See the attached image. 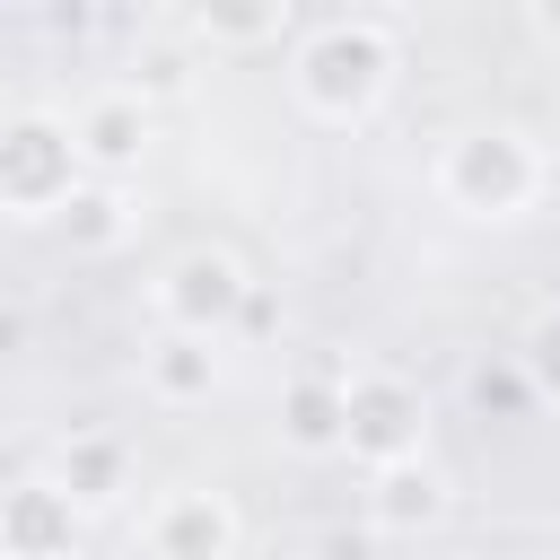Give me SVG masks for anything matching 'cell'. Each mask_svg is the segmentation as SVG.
<instances>
[{
    "mask_svg": "<svg viewBox=\"0 0 560 560\" xmlns=\"http://www.w3.org/2000/svg\"><path fill=\"white\" fill-rule=\"evenodd\" d=\"M446 516V472L420 455V464H394V472H368V525L376 534H420Z\"/></svg>",
    "mask_w": 560,
    "mask_h": 560,
    "instance_id": "obj_12",
    "label": "cell"
},
{
    "mask_svg": "<svg viewBox=\"0 0 560 560\" xmlns=\"http://www.w3.org/2000/svg\"><path fill=\"white\" fill-rule=\"evenodd\" d=\"M184 79H192V52H184V44H140V52H131V79H122V88L158 105V96H175Z\"/></svg>",
    "mask_w": 560,
    "mask_h": 560,
    "instance_id": "obj_16",
    "label": "cell"
},
{
    "mask_svg": "<svg viewBox=\"0 0 560 560\" xmlns=\"http://www.w3.org/2000/svg\"><path fill=\"white\" fill-rule=\"evenodd\" d=\"M280 446L289 455H306V464H324V455H341L350 446V411H341V376H324V368H298L289 385H280Z\"/></svg>",
    "mask_w": 560,
    "mask_h": 560,
    "instance_id": "obj_9",
    "label": "cell"
},
{
    "mask_svg": "<svg viewBox=\"0 0 560 560\" xmlns=\"http://www.w3.org/2000/svg\"><path fill=\"white\" fill-rule=\"evenodd\" d=\"M88 166H79V140L61 114H9L0 122V210L9 219H61L79 201Z\"/></svg>",
    "mask_w": 560,
    "mask_h": 560,
    "instance_id": "obj_3",
    "label": "cell"
},
{
    "mask_svg": "<svg viewBox=\"0 0 560 560\" xmlns=\"http://www.w3.org/2000/svg\"><path fill=\"white\" fill-rule=\"evenodd\" d=\"M219 341H201V332H158L149 350H140V385H149V402H166V411H192V402H210L219 394Z\"/></svg>",
    "mask_w": 560,
    "mask_h": 560,
    "instance_id": "obj_10",
    "label": "cell"
},
{
    "mask_svg": "<svg viewBox=\"0 0 560 560\" xmlns=\"http://www.w3.org/2000/svg\"><path fill=\"white\" fill-rule=\"evenodd\" d=\"M149 306H158V324H166V332L228 341V332H236V315L254 306V280H245V262H236L228 245H184V254L149 280Z\"/></svg>",
    "mask_w": 560,
    "mask_h": 560,
    "instance_id": "obj_4",
    "label": "cell"
},
{
    "mask_svg": "<svg viewBox=\"0 0 560 560\" xmlns=\"http://www.w3.org/2000/svg\"><path fill=\"white\" fill-rule=\"evenodd\" d=\"M402 70V44L385 18H315L289 44V96L315 122H368Z\"/></svg>",
    "mask_w": 560,
    "mask_h": 560,
    "instance_id": "obj_1",
    "label": "cell"
},
{
    "mask_svg": "<svg viewBox=\"0 0 560 560\" xmlns=\"http://www.w3.org/2000/svg\"><path fill=\"white\" fill-rule=\"evenodd\" d=\"M472 402L481 411H516V402H534V385H525V368H472Z\"/></svg>",
    "mask_w": 560,
    "mask_h": 560,
    "instance_id": "obj_18",
    "label": "cell"
},
{
    "mask_svg": "<svg viewBox=\"0 0 560 560\" xmlns=\"http://www.w3.org/2000/svg\"><path fill=\"white\" fill-rule=\"evenodd\" d=\"M236 499L228 490H201V481H184V490H166L149 516H140V551L149 560H228L236 551Z\"/></svg>",
    "mask_w": 560,
    "mask_h": 560,
    "instance_id": "obj_6",
    "label": "cell"
},
{
    "mask_svg": "<svg viewBox=\"0 0 560 560\" xmlns=\"http://www.w3.org/2000/svg\"><path fill=\"white\" fill-rule=\"evenodd\" d=\"M298 18L271 0V9H192L184 18V35H201V44H280Z\"/></svg>",
    "mask_w": 560,
    "mask_h": 560,
    "instance_id": "obj_13",
    "label": "cell"
},
{
    "mask_svg": "<svg viewBox=\"0 0 560 560\" xmlns=\"http://www.w3.org/2000/svg\"><path fill=\"white\" fill-rule=\"evenodd\" d=\"M61 228H70V245H79V254H105V245H122L131 210H122V192H114V184H79V201L61 210Z\"/></svg>",
    "mask_w": 560,
    "mask_h": 560,
    "instance_id": "obj_14",
    "label": "cell"
},
{
    "mask_svg": "<svg viewBox=\"0 0 560 560\" xmlns=\"http://www.w3.org/2000/svg\"><path fill=\"white\" fill-rule=\"evenodd\" d=\"M341 411H350V446L368 472H394V464H420L429 455V394L394 368H359L341 376Z\"/></svg>",
    "mask_w": 560,
    "mask_h": 560,
    "instance_id": "obj_5",
    "label": "cell"
},
{
    "mask_svg": "<svg viewBox=\"0 0 560 560\" xmlns=\"http://www.w3.org/2000/svg\"><path fill=\"white\" fill-rule=\"evenodd\" d=\"M70 140H79L88 184H122V175L149 158V96H131V88H96V96L70 114Z\"/></svg>",
    "mask_w": 560,
    "mask_h": 560,
    "instance_id": "obj_8",
    "label": "cell"
},
{
    "mask_svg": "<svg viewBox=\"0 0 560 560\" xmlns=\"http://www.w3.org/2000/svg\"><path fill=\"white\" fill-rule=\"evenodd\" d=\"M542 551H551V560H560V516H551V542H542Z\"/></svg>",
    "mask_w": 560,
    "mask_h": 560,
    "instance_id": "obj_20",
    "label": "cell"
},
{
    "mask_svg": "<svg viewBox=\"0 0 560 560\" xmlns=\"http://www.w3.org/2000/svg\"><path fill=\"white\" fill-rule=\"evenodd\" d=\"M525 35H534V44H551V52H560V9H551V0H542V9H525Z\"/></svg>",
    "mask_w": 560,
    "mask_h": 560,
    "instance_id": "obj_19",
    "label": "cell"
},
{
    "mask_svg": "<svg viewBox=\"0 0 560 560\" xmlns=\"http://www.w3.org/2000/svg\"><path fill=\"white\" fill-rule=\"evenodd\" d=\"M79 499L52 472L0 490V560H79Z\"/></svg>",
    "mask_w": 560,
    "mask_h": 560,
    "instance_id": "obj_7",
    "label": "cell"
},
{
    "mask_svg": "<svg viewBox=\"0 0 560 560\" xmlns=\"http://www.w3.org/2000/svg\"><path fill=\"white\" fill-rule=\"evenodd\" d=\"M52 481L79 499V516H88V508H114V499L131 490V446H122L114 429H70V438H61Z\"/></svg>",
    "mask_w": 560,
    "mask_h": 560,
    "instance_id": "obj_11",
    "label": "cell"
},
{
    "mask_svg": "<svg viewBox=\"0 0 560 560\" xmlns=\"http://www.w3.org/2000/svg\"><path fill=\"white\" fill-rule=\"evenodd\" d=\"M516 368H525L534 402H551V411H560V306H542V315L525 324V341H516Z\"/></svg>",
    "mask_w": 560,
    "mask_h": 560,
    "instance_id": "obj_15",
    "label": "cell"
},
{
    "mask_svg": "<svg viewBox=\"0 0 560 560\" xmlns=\"http://www.w3.org/2000/svg\"><path fill=\"white\" fill-rule=\"evenodd\" d=\"M306 560H385V542H376V525H324L306 542Z\"/></svg>",
    "mask_w": 560,
    "mask_h": 560,
    "instance_id": "obj_17",
    "label": "cell"
},
{
    "mask_svg": "<svg viewBox=\"0 0 560 560\" xmlns=\"http://www.w3.org/2000/svg\"><path fill=\"white\" fill-rule=\"evenodd\" d=\"M542 184H551V166H542L534 131H516V122H464L438 149V201L464 219H525L542 201Z\"/></svg>",
    "mask_w": 560,
    "mask_h": 560,
    "instance_id": "obj_2",
    "label": "cell"
}]
</instances>
